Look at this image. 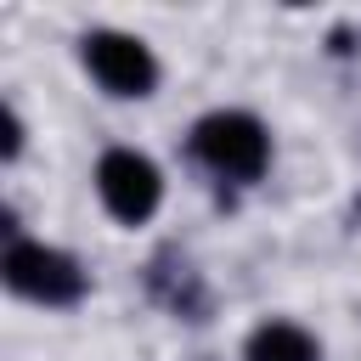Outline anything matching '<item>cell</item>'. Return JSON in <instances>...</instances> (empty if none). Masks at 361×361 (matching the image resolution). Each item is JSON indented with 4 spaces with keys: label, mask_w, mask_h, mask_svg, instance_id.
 <instances>
[{
    "label": "cell",
    "mask_w": 361,
    "mask_h": 361,
    "mask_svg": "<svg viewBox=\"0 0 361 361\" xmlns=\"http://www.w3.org/2000/svg\"><path fill=\"white\" fill-rule=\"evenodd\" d=\"M79 68H85V79H90L107 102H147V96H158V85H164L158 51H152L141 34L113 28V23H96V28L79 34Z\"/></svg>",
    "instance_id": "3"
},
{
    "label": "cell",
    "mask_w": 361,
    "mask_h": 361,
    "mask_svg": "<svg viewBox=\"0 0 361 361\" xmlns=\"http://www.w3.org/2000/svg\"><path fill=\"white\" fill-rule=\"evenodd\" d=\"M243 361H322V338L293 316H265L248 327Z\"/></svg>",
    "instance_id": "5"
},
{
    "label": "cell",
    "mask_w": 361,
    "mask_h": 361,
    "mask_svg": "<svg viewBox=\"0 0 361 361\" xmlns=\"http://www.w3.org/2000/svg\"><path fill=\"white\" fill-rule=\"evenodd\" d=\"M186 152L226 186H254L265 180L271 158H276V141H271V124L254 113V107H209L192 118V135H186Z\"/></svg>",
    "instance_id": "1"
},
{
    "label": "cell",
    "mask_w": 361,
    "mask_h": 361,
    "mask_svg": "<svg viewBox=\"0 0 361 361\" xmlns=\"http://www.w3.org/2000/svg\"><path fill=\"white\" fill-rule=\"evenodd\" d=\"M90 186H96V203L107 209V220H118L124 231H141L147 220H158L164 197H169V180H164V164L141 147H107L90 169Z\"/></svg>",
    "instance_id": "4"
},
{
    "label": "cell",
    "mask_w": 361,
    "mask_h": 361,
    "mask_svg": "<svg viewBox=\"0 0 361 361\" xmlns=\"http://www.w3.org/2000/svg\"><path fill=\"white\" fill-rule=\"evenodd\" d=\"M23 147H28V124H23L17 102L6 96V102H0V158H6V164H17V158H23Z\"/></svg>",
    "instance_id": "6"
},
{
    "label": "cell",
    "mask_w": 361,
    "mask_h": 361,
    "mask_svg": "<svg viewBox=\"0 0 361 361\" xmlns=\"http://www.w3.org/2000/svg\"><path fill=\"white\" fill-rule=\"evenodd\" d=\"M0 282L17 299L39 305V310H73L90 293V271L68 248H56L45 237H28V231L6 237V248H0Z\"/></svg>",
    "instance_id": "2"
}]
</instances>
